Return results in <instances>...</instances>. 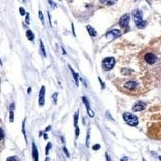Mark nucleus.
Instances as JSON below:
<instances>
[{
  "label": "nucleus",
  "instance_id": "1",
  "mask_svg": "<svg viewBox=\"0 0 161 161\" xmlns=\"http://www.w3.org/2000/svg\"><path fill=\"white\" fill-rule=\"evenodd\" d=\"M131 15L133 16V20L135 22V25L139 29H144L147 25V21L142 20V11L140 9H134L132 11Z\"/></svg>",
  "mask_w": 161,
  "mask_h": 161
},
{
  "label": "nucleus",
  "instance_id": "2",
  "mask_svg": "<svg viewBox=\"0 0 161 161\" xmlns=\"http://www.w3.org/2000/svg\"><path fill=\"white\" fill-rule=\"evenodd\" d=\"M123 119L127 124L129 126H131V127H136L139 124V119L135 114H130V113H128V112L123 114Z\"/></svg>",
  "mask_w": 161,
  "mask_h": 161
},
{
  "label": "nucleus",
  "instance_id": "3",
  "mask_svg": "<svg viewBox=\"0 0 161 161\" xmlns=\"http://www.w3.org/2000/svg\"><path fill=\"white\" fill-rule=\"evenodd\" d=\"M115 64V59L114 57L104 58L102 62V67L104 71H111Z\"/></svg>",
  "mask_w": 161,
  "mask_h": 161
},
{
  "label": "nucleus",
  "instance_id": "4",
  "mask_svg": "<svg viewBox=\"0 0 161 161\" xmlns=\"http://www.w3.org/2000/svg\"><path fill=\"white\" fill-rule=\"evenodd\" d=\"M130 13H125L119 19L118 24L121 28L125 29L126 31L130 30Z\"/></svg>",
  "mask_w": 161,
  "mask_h": 161
},
{
  "label": "nucleus",
  "instance_id": "5",
  "mask_svg": "<svg viewBox=\"0 0 161 161\" xmlns=\"http://www.w3.org/2000/svg\"><path fill=\"white\" fill-rule=\"evenodd\" d=\"M156 60H157V57H156V54L153 53V52H148V53H146L145 55H144V61L148 64H154V63H156Z\"/></svg>",
  "mask_w": 161,
  "mask_h": 161
},
{
  "label": "nucleus",
  "instance_id": "6",
  "mask_svg": "<svg viewBox=\"0 0 161 161\" xmlns=\"http://www.w3.org/2000/svg\"><path fill=\"white\" fill-rule=\"evenodd\" d=\"M146 108V104L143 103L142 101H138L136 102L135 104H133L132 106V111L133 112H140V111H142Z\"/></svg>",
  "mask_w": 161,
  "mask_h": 161
},
{
  "label": "nucleus",
  "instance_id": "7",
  "mask_svg": "<svg viewBox=\"0 0 161 161\" xmlns=\"http://www.w3.org/2000/svg\"><path fill=\"white\" fill-rule=\"evenodd\" d=\"M139 84L137 81H134V80H130V81H127L126 83L124 84V88L126 89H129V90H133V89H136L138 88Z\"/></svg>",
  "mask_w": 161,
  "mask_h": 161
},
{
  "label": "nucleus",
  "instance_id": "8",
  "mask_svg": "<svg viewBox=\"0 0 161 161\" xmlns=\"http://www.w3.org/2000/svg\"><path fill=\"white\" fill-rule=\"evenodd\" d=\"M122 35V32L120 30H117V29H113L109 31L108 33H106L105 37L107 38H116V37H119L120 36Z\"/></svg>",
  "mask_w": 161,
  "mask_h": 161
},
{
  "label": "nucleus",
  "instance_id": "9",
  "mask_svg": "<svg viewBox=\"0 0 161 161\" xmlns=\"http://www.w3.org/2000/svg\"><path fill=\"white\" fill-rule=\"evenodd\" d=\"M45 94H46V88L45 86H42L39 91V98H38V104L40 106H44L45 104Z\"/></svg>",
  "mask_w": 161,
  "mask_h": 161
},
{
  "label": "nucleus",
  "instance_id": "10",
  "mask_svg": "<svg viewBox=\"0 0 161 161\" xmlns=\"http://www.w3.org/2000/svg\"><path fill=\"white\" fill-rule=\"evenodd\" d=\"M82 101H83L84 104L86 105V108H87V112L89 117H94V112L93 110L90 109V106H89V103H88L87 97H82Z\"/></svg>",
  "mask_w": 161,
  "mask_h": 161
},
{
  "label": "nucleus",
  "instance_id": "11",
  "mask_svg": "<svg viewBox=\"0 0 161 161\" xmlns=\"http://www.w3.org/2000/svg\"><path fill=\"white\" fill-rule=\"evenodd\" d=\"M32 154H33V157H34V159L36 161H38V150H37V145H36V143H35V142L33 141V142H32Z\"/></svg>",
  "mask_w": 161,
  "mask_h": 161
},
{
  "label": "nucleus",
  "instance_id": "12",
  "mask_svg": "<svg viewBox=\"0 0 161 161\" xmlns=\"http://www.w3.org/2000/svg\"><path fill=\"white\" fill-rule=\"evenodd\" d=\"M68 68H69V70L71 71V73H72V75H73V77L74 79H75V82H76V86H79V75H78L77 73H76L75 71L73 70V68L70 66V64H68Z\"/></svg>",
  "mask_w": 161,
  "mask_h": 161
},
{
  "label": "nucleus",
  "instance_id": "13",
  "mask_svg": "<svg viewBox=\"0 0 161 161\" xmlns=\"http://www.w3.org/2000/svg\"><path fill=\"white\" fill-rule=\"evenodd\" d=\"M117 2V0H100V3L104 6H113Z\"/></svg>",
  "mask_w": 161,
  "mask_h": 161
},
{
  "label": "nucleus",
  "instance_id": "14",
  "mask_svg": "<svg viewBox=\"0 0 161 161\" xmlns=\"http://www.w3.org/2000/svg\"><path fill=\"white\" fill-rule=\"evenodd\" d=\"M87 30H88V35H89L90 37H97V32L95 31V29H94L93 27H91L90 25H87Z\"/></svg>",
  "mask_w": 161,
  "mask_h": 161
},
{
  "label": "nucleus",
  "instance_id": "15",
  "mask_svg": "<svg viewBox=\"0 0 161 161\" xmlns=\"http://www.w3.org/2000/svg\"><path fill=\"white\" fill-rule=\"evenodd\" d=\"M26 37L28 38V40L34 41V40H35V35H34L33 31H31V30H27V31H26Z\"/></svg>",
  "mask_w": 161,
  "mask_h": 161
},
{
  "label": "nucleus",
  "instance_id": "16",
  "mask_svg": "<svg viewBox=\"0 0 161 161\" xmlns=\"http://www.w3.org/2000/svg\"><path fill=\"white\" fill-rule=\"evenodd\" d=\"M39 45H40V50H41V53L43 55V57L46 58L47 57V52H46V49H45V47H44V44H43V41L41 39H39Z\"/></svg>",
  "mask_w": 161,
  "mask_h": 161
},
{
  "label": "nucleus",
  "instance_id": "17",
  "mask_svg": "<svg viewBox=\"0 0 161 161\" xmlns=\"http://www.w3.org/2000/svg\"><path fill=\"white\" fill-rule=\"evenodd\" d=\"M78 116H79V111L77 110L74 114V126H75V128L78 126Z\"/></svg>",
  "mask_w": 161,
  "mask_h": 161
},
{
  "label": "nucleus",
  "instance_id": "18",
  "mask_svg": "<svg viewBox=\"0 0 161 161\" xmlns=\"http://www.w3.org/2000/svg\"><path fill=\"white\" fill-rule=\"evenodd\" d=\"M89 142H90V130H88V133H87V140H86V146H87V147L89 146Z\"/></svg>",
  "mask_w": 161,
  "mask_h": 161
},
{
  "label": "nucleus",
  "instance_id": "19",
  "mask_svg": "<svg viewBox=\"0 0 161 161\" xmlns=\"http://www.w3.org/2000/svg\"><path fill=\"white\" fill-rule=\"evenodd\" d=\"M52 147V144L51 142H47V146H46V156L48 155V153H49V150H50V148Z\"/></svg>",
  "mask_w": 161,
  "mask_h": 161
},
{
  "label": "nucleus",
  "instance_id": "20",
  "mask_svg": "<svg viewBox=\"0 0 161 161\" xmlns=\"http://www.w3.org/2000/svg\"><path fill=\"white\" fill-rule=\"evenodd\" d=\"M58 95H59V93H58V92H55V93H53V95H52V100H53V103H54V104H57Z\"/></svg>",
  "mask_w": 161,
  "mask_h": 161
},
{
  "label": "nucleus",
  "instance_id": "21",
  "mask_svg": "<svg viewBox=\"0 0 161 161\" xmlns=\"http://www.w3.org/2000/svg\"><path fill=\"white\" fill-rule=\"evenodd\" d=\"M14 121V113H13V110L9 111V122H13Z\"/></svg>",
  "mask_w": 161,
  "mask_h": 161
},
{
  "label": "nucleus",
  "instance_id": "22",
  "mask_svg": "<svg viewBox=\"0 0 161 161\" xmlns=\"http://www.w3.org/2000/svg\"><path fill=\"white\" fill-rule=\"evenodd\" d=\"M47 2H48V4H49V5L51 6L52 9H57V5H56V4H55L52 0H47Z\"/></svg>",
  "mask_w": 161,
  "mask_h": 161
},
{
  "label": "nucleus",
  "instance_id": "23",
  "mask_svg": "<svg viewBox=\"0 0 161 161\" xmlns=\"http://www.w3.org/2000/svg\"><path fill=\"white\" fill-rule=\"evenodd\" d=\"M38 15H39V19L41 20V22L42 24L44 25V16H43V13H42V11H38Z\"/></svg>",
  "mask_w": 161,
  "mask_h": 161
},
{
  "label": "nucleus",
  "instance_id": "24",
  "mask_svg": "<svg viewBox=\"0 0 161 161\" xmlns=\"http://www.w3.org/2000/svg\"><path fill=\"white\" fill-rule=\"evenodd\" d=\"M25 23L26 24H30V16H29V13L27 12L25 16Z\"/></svg>",
  "mask_w": 161,
  "mask_h": 161
},
{
  "label": "nucleus",
  "instance_id": "25",
  "mask_svg": "<svg viewBox=\"0 0 161 161\" xmlns=\"http://www.w3.org/2000/svg\"><path fill=\"white\" fill-rule=\"evenodd\" d=\"M7 160L8 161H17V160H19V158H18L17 156H11V157L7 158Z\"/></svg>",
  "mask_w": 161,
  "mask_h": 161
},
{
  "label": "nucleus",
  "instance_id": "26",
  "mask_svg": "<svg viewBox=\"0 0 161 161\" xmlns=\"http://www.w3.org/2000/svg\"><path fill=\"white\" fill-rule=\"evenodd\" d=\"M0 133H1V141H3L4 138H5V132H4V130H3L2 128L0 129Z\"/></svg>",
  "mask_w": 161,
  "mask_h": 161
},
{
  "label": "nucleus",
  "instance_id": "27",
  "mask_svg": "<svg viewBox=\"0 0 161 161\" xmlns=\"http://www.w3.org/2000/svg\"><path fill=\"white\" fill-rule=\"evenodd\" d=\"M63 152H64V154L66 155V156L67 157H70V154H69V152H68L67 148L66 147H63Z\"/></svg>",
  "mask_w": 161,
  "mask_h": 161
},
{
  "label": "nucleus",
  "instance_id": "28",
  "mask_svg": "<svg viewBox=\"0 0 161 161\" xmlns=\"http://www.w3.org/2000/svg\"><path fill=\"white\" fill-rule=\"evenodd\" d=\"M78 137H79V128L77 127H76V138L77 139Z\"/></svg>",
  "mask_w": 161,
  "mask_h": 161
},
{
  "label": "nucleus",
  "instance_id": "29",
  "mask_svg": "<svg viewBox=\"0 0 161 161\" xmlns=\"http://www.w3.org/2000/svg\"><path fill=\"white\" fill-rule=\"evenodd\" d=\"M98 79H99L100 83H101V85H102V89H104V88H105V85H104V83L103 82V80L100 78V76H98Z\"/></svg>",
  "mask_w": 161,
  "mask_h": 161
},
{
  "label": "nucleus",
  "instance_id": "30",
  "mask_svg": "<svg viewBox=\"0 0 161 161\" xmlns=\"http://www.w3.org/2000/svg\"><path fill=\"white\" fill-rule=\"evenodd\" d=\"M100 148H101V145L100 144H95V145L92 146V149L95 151H97V150H99Z\"/></svg>",
  "mask_w": 161,
  "mask_h": 161
},
{
  "label": "nucleus",
  "instance_id": "31",
  "mask_svg": "<svg viewBox=\"0 0 161 161\" xmlns=\"http://www.w3.org/2000/svg\"><path fill=\"white\" fill-rule=\"evenodd\" d=\"M20 13H21V16H23V15H25L26 14L25 10H24V9H23V8H20Z\"/></svg>",
  "mask_w": 161,
  "mask_h": 161
},
{
  "label": "nucleus",
  "instance_id": "32",
  "mask_svg": "<svg viewBox=\"0 0 161 161\" xmlns=\"http://www.w3.org/2000/svg\"><path fill=\"white\" fill-rule=\"evenodd\" d=\"M105 116L106 117H108L110 120H113V118H112V116L110 115V113H109V111H106V114H105Z\"/></svg>",
  "mask_w": 161,
  "mask_h": 161
},
{
  "label": "nucleus",
  "instance_id": "33",
  "mask_svg": "<svg viewBox=\"0 0 161 161\" xmlns=\"http://www.w3.org/2000/svg\"><path fill=\"white\" fill-rule=\"evenodd\" d=\"M14 108H15V104H14V103H12V104H10V106H9V109L14 110Z\"/></svg>",
  "mask_w": 161,
  "mask_h": 161
},
{
  "label": "nucleus",
  "instance_id": "34",
  "mask_svg": "<svg viewBox=\"0 0 161 161\" xmlns=\"http://www.w3.org/2000/svg\"><path fill=\"white\" fill-rule=\"evenodd\" d=\"M51 130V126H48V127H47L46 128V130H45V131L47 132V131H49V130Z\"/></svg>",
  "mask_w": 161,
  "mask_h": 161
},
{
  "label": "nucleus",
  "instance_id": "35",
  "mask_svg": "<svg viewBox=\"0 0 161 161\" xmlns=\"http://www.w3.org/2000/svg\"><path fill=\"white\" fill-rule=\"evenodd\" d=\"M105 156H106V160H108V161L111 160V159H110V158H109V156H108V154H107V153L105 154Z\"/></svg>",
  "mask_w": 161,
  "mask_h": 161
},
{
  "label": "nucleus",
  "instance_id": "36",
  "mask_svg": "<svg viewBox=\"0 0 161 161\" xmlns=\"http://www.w3.org/2000/svg\"><path fill=\"white\" fill-rule=\"evenodd\" d=\"M121 160H129V158H128V157H127V156H124V157H122V158H121Z\"/></svg>",
  "mask_w": 161,
  "mask_h": 161
},
{
  "label": "nucleus",
  "instance_id": "37",
  "mask_svg": "<svg viewBox=\"0 0 161 161\" xmlns=\"http://www.w3.org/2000/svg\"><path fill=\"white\" fill-rule=\"evenodd\" d=\"M72 30H73V35L76 37V32H75V29H74V25L72 24Z\"/></svg>",
  "mask_w": 161,
  "mask_h": 161
},
{
  "label": "nucleus",
  "instance_id": "38",
  "mask_svg": "<svg viewBox=\"0 0 161 161\" xmlns=\"http://www.w3.org/2000/svg\"><path fill=\"white\" fill-rule=\"evenodd\" d=\"M31 90H32V88H28V90H27V93H28V94H30V93H31Z\"/></svg>",
  "mask_w": 161,
  "mask_h": 161
},
{
  "label": "nucleus",
  "instance_id": "39",
  "mask_svg": "<svg viewBox=\"0 0 161 161\" xmlns=\"http://www.w3.org/2000/svg\"><path fill=\"white\" fill-rule=\"evenodd\" d=\"M62 52H63L62 54H64V55H66V52H65V50H64V48H63V47H62Z\"/></svg>",
  "mask_w": 161,
  "mask_h": 161
},
{
  "label": "nucleus",
  "instance_id": "40",
  "mask_svg": "<svg viewBox=\"0 0 161 161\" xmlns=\"http://www.w3.org/2000/svg\"><path fill=\"white\" fill-rule=\"evenodd\" d=\"M44 139H45V140H47V133H45V134H44Z\"/></svg>",
  "mask_w": 161,
  "mask_h": 161
},
{
  "label": "nucleus",
  "instance_id": "41",
  "mask_svg": "<svg viewBox=\"0 0 161 161\" xmlns=\"http://www.w3.org/2000/svg\"><path fill=\"white\" fill-rule=\"evenodd\" d=\"M61 139H62V142L64 143V138H63V137L62 136V137H61Z\"/></svg>",
  "mask_w": 161,
  "mask_h": 161
},
{
  "label": "nucleus",
  "instance_id": "42",
  "mask_svg": "<svg viewBox=\"0 0 161 161\" xmlns=\"http://www.w3.org/2000/svg\"><path fill=\"white\" fill-rule=\"evenodd\" d=\"M42 134H43V131H40L39 132V136H42Z\"/></svg>",
  "mask_w": 161,
  "mask_h": 161
},
{
  "label": "nucleus",
  "instance_id": "43",
  "mask_svg": "<svg viewBox=\"0 0 161 161\" xmlns=\"http://www.w3.org/2000/svg\"><path fill=\"white\" fill-rule=\"evenodd\" d=\"M158 159H159V160H161V156H158Z\"/></svg>",
  "mask_w": 161,
  "mask_h": 161
},
{
  "label": "nucleus",
  "instance_id": "44",
  "mask_svg": "<svg viewBox=\"0 0 161 161\" xmlns=\"http://www.w3.org/2000/svg\"><path fill=\"white\" fill-rule=\"evenodd\" d=\"M22 2H26V0H22Z\"/></svg>",
  "mask_w": 161,
  "mask_h": 161
},
{
  "label": "nucleus",
  "instance_id": "45",
  "mask_svg": "<svg viewBox=\"0 0 161 161\" xmlns=\"http://www.w3.org/2000/svg\"><path fill=\"white\" fill-rule=\"evenodd\" d=\"M60 1H61V0H60Z\"/></svg>",
  "mask_w": 161,
  "mask_h": 161
}]
</instances>
